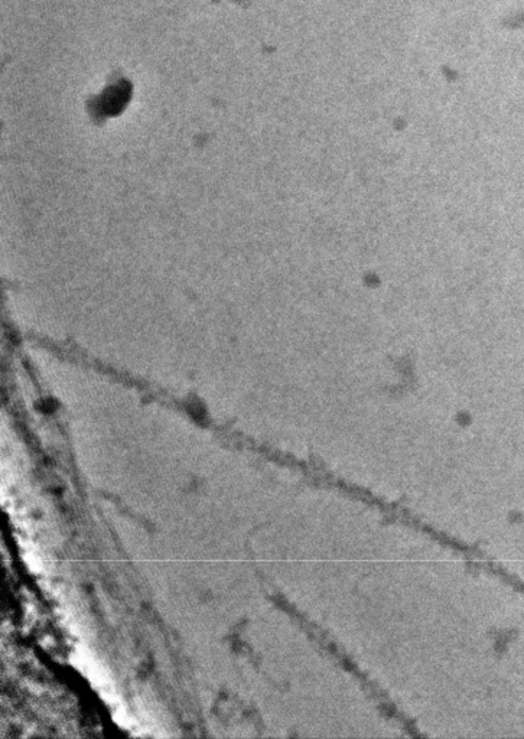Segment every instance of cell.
Returning <instances> with one entry per match:
<instances>
[{"label":"cell","instance_id":"obj_1","mask_svg":"<svg viewBox=\"0 0 524 739\" xmlns=\"http://www.w3.org/2000/svg\"><path fill=\"white\" fill-rule=\"evenodd\" d=\"M127 98H129V90L119 83L116 86H112L108 89V91H104L100 97H98V105L101 110L108 115L112 113V110H115L116 113L120 110V104H126L127 103Z\"/></svg>","mask_w":524,"mask_h":739}]
</instances>
